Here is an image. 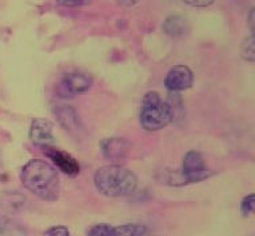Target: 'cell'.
I'll use <instances>...</instances> for the list:
<instances>
[{"mask_svg": "<svg viewBox=\"0 0 255 236\" xmlns=\"http://www.w3.org/2000/svg\"><path fill=\"white\" fill-rule=\"evenodd\" d=\"M20 180L27 190L46 202H55L60 194L58 171L42 159H31L20 171Z\"/></svg>", "mask_w": 255, "mask_h": 236, "instance_id": "cell-1", "label": "cell"}, {"mask_svg": "<svg viewBox=\"0 0 255 236\" xmlns=\"http://www.w3.org/2000/svg\"><path fill=\"white\" fill-rule=\"evenodd\" d=\"M94 184L103 196L123 198L136 190L138 179L132 171L118 164H110L98 168L94 174Z\"/></svg>", "mask_w": 255, "mask_h": 236, "instance_id": "cell-2", "label": "cell"}, {"mask_svg": "<svg viewBox=\"0 0 255 236\" xmlns=\"http://www.w3.org/2000/svg\"><path fill=\"white\" fill-rule=\"evenodd\" d=\"M174 119V112L158 92H147L142 102L140 125L148 132H156L167 127Z\"/></svg>", "mask_w": 255, "mask_h": 236, "instance_id": "cell-3", "label": "cell"}, {"mask_svg": "<svg viewBox=\"0 0 255 236\" xmlns=\"http://www.w3.org/2000/svg\"><path fill=\"white\" fill-rule=\"evenodd\" d=\"M94 79L86 72H68L62 78L56 87V94L62 99H72L78 95H83L92 87Z\"/></svg>", "mask_w": 255, "mask_h": 236, "instance_id": "cell-4", "label": "cell"}, {"mask_svg": "<svg viewBox=\"0 0 255 236\" xmlns=\"http://www.w3.org/2000/svg\"><path fill=\"white\" fill-rule=\"evenodd\" d=\"M180 175H182L184 186H186V184L203 182L206 179L211 178L214 172L206 167L205 159L202 156V153H199L198 151H188L183 157Z\"/></svg>", "mask_w": 255, "mask_h": 236, "instance_id": "cell-5", "label": "cell"}, {"mask_svg": "<svg viewBox=\"0 0 255 236\" xmlns=\"http://www.w3.org/2000/svg\"><path fill=\"white\" fill-rule=\"evenodd\" d=\"M194 74L187 66L179 64L172 67L164 78V87L170 92H182L193 87Z\"/></svg>", "mask_w": 255, "mask_h": 236, "instance_id": "cell-6", "label": "cell"}, {"mask_svg": "<svg viewBox=\"0 0 255 236\" xmlns=\"http://www.w3.org/2000/svg\"><path fill=\"white\" fill-rule=\"evenodd\" d=\"M54 124L47 119H34L29 127L28 137L31 143L38 145L40 148H47V147H52L55 143L54 137Z\"/></svg>", "mask_w": 255, "mask_h": 236, "instance_id": "cell-7", "label": "cell"}, {"mask_svg": "<svg viewBox=\"0 0 255 236\" xmlns=\"http://www.w3.org/2000/svg\"><path fill=\"white\" fill-rule=\"evenodd\" d=\"M43 152L46 153L47 157L51 159V162L54 163L59 171H62L63 174L68 176H75L80 172V166L75 157H72L70 153L64 152L62 149L52 147L43 148Z\"/></svg>", "mask_w": 255, "mask_h": 236, "instance_id": "cell-8", "label": "cell"}, {"mask_svg": "<svg viewBox=\"0 0 255 236\" xmlns=\"http://www.w3.org/2000/svg\"><path fill=\"white\" fill-rule=\"evenodd\" d=\"M52 112L59 124L64 129H67L70 133L78 135L83 131V124H82L79 115L71 106H56Z\"/></svg>", "mask_w": 255, "mask_h": 236, "instance_id": "cell-9", "label": "cell"}, {"mask_svg": "<svg viewBox=\"0 0 255 236\" xmlns=\"http://www.w3.org/2000/svg\"><path fill=\"white\" fill-rule=\"evenodd\" d=\"M131 145L123 137H109L101 141V149L103 155L111 162H121L130 153Z\"/></svg>", "mask_w": 255, "mask_h": 236, "instance_id": "cell-10", "label": "cell"}, {"mask_svg": "<svg viewBox=\"0 0 255 236\" xmlns=\"http://www.w3.org/2000/svg\"><path fill=\"white\" fill-rule=\"evenodd\" d=\"M162 31L167 36L180 37L187 32V21L179 15H171L166 17V20L162 24Z\"/></svg>", "mask_w": 255, "mask_h": 236, "instance_id": "cell-11", "label": "cell"}, {"mask_svg": "<svg viewBox=\"0 0 255 236\" xmlns=\"http://www.w3.org/2000/svg\"><path fill=\"white\" fill-rule=\"evenodd\" d=\"M115 236H148V231L139 224H122L115 227Z\"/></svg>", "mask_w": 255, "mask_h": 236, "instance_id": "cell-12", "label": "cell"}, {"mask_svg": "<svg viewBox=\"0 0 255 236\" xmlns=\"http://www.w3.org/2000/svg\"><path fill=\"white\" fill-rule=\"evenodd\" d=\"M241 55L247 62H254L255 60V35L251 33L250 36L245 39L241 47Z\"/></svg>", "mask_w": 255, "mask_h": 236, "instance_id": "cell-13", "label": "cell"}, {"mask_svg": "<svg viewBox=\"0 0 255 236\" xmlns=\"http://www.w3.org/2000/svg\"><path fill=\"white\" fill-rule=\"evenodd\" d=\"M87 236H115V227L107 223L95 224L88 230Z\"/></svg>", "mask_w": 255, "mask_h": 236, "instance_id": "cell-14", "label": "cell"}, {"mask_svg": "<svg viewBox=\"0 0 255 236\" xmlns=\"http://www.w3.org/2000/svg\"><path fill=\"white\" fill-rule=\"evenodd\" d=\"M255 210V195L250 194L245 196L241 203V212L243 216H249Z\"/></svg>", "mask_w": 255, "mask_h": 236, "instance_id": "cell-15", "label": "cell"}, {"mask_svg": "<svg viewBox=\"0 0 255 236\" xmlns=\"http://www.w3.org/2000/svg\"><path fill=\"white\" fill-rule=\"evenodd\" d=\"M44 236H70V231L64 226H54L44 232Z\"/></svg>", "mask_w": 255, "mask_h": 236, "instance_id": "cell-16", "label": "cell"}, {"mask_svg": "<svg viewBox=\"0 0 255 236\" xmlns=\"http://www.w3.org/2000/svg\"><path fill=\"white\" fill-rule=\"evenodd\" d=\"M56 1H58L59 5L74 8V7H82V5L88 4L91 0H56Z\"/></svg>", "mask_w": 255, "mask_h": 236, "instance_id": "cell-17", "label": "cell"}, {"mask_svg": "<svg viewBox=\"0 0 255 236\" xmlns=\"http://www.w3.org/2000/svg\"><path fill=\"white\" fill-rule=\"evenodd\" d=\"M183 1L193 7H209L214 3V0H183Z\"/></svg>", "mask_w": 255, "mask_h": 236, "instance_id": "cell-18", "label": "cell"}, {"mask_svg": "<svg viewBox=\"0 0 255 236\" xmlns=\"http://www.w3.org/2000/svg\"><path fill=\"white\" fill-rule=\"evenodd\" d=\"M247 21H249V27L251 29V33L254 35L255 32V9L253 8L249 13V16H247Z\"/></svg>", "mask_w": 255, "mask_h": 236, "instance_id": "cell-19", "label": "cell"}, {"mask_svg": "<svg viewBox=\"0 0 255 236\" xmlns=\"http://www.w3.org/2000/svg\"><path fill=\"white\" fill-rule=\"evenodd\" d=\"M140 0H118V3L123 7H132V5L138 4Z\"/></svg>", "mask_w": 255, "mask_h": 236, "instance_id": "cell-20", "label": "cell"}, {"mask_svg": "<svg viewBox=\"0 0 255 236\" xmlns=\"http://www.w3.org/2000/svg\"><path fill=\"white\" fill-rule=\"evenodd\" d=\"M0 226H1V223H0Z\"/></svg>", "mask_w": 255, "mask_h": 236, "instance_id": "cell-21", "label": "cell"}]
</instances>
